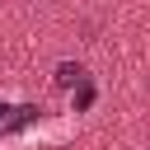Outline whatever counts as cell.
Segmentation results:
<instances>
[{
    "label": "cell",
    "mask_w": 150,
    "mask_h": 150,
    "mask_svg": "<svg viewBox=\"0 0 150 150\" xmlns=\"http://www.w3.org/2000/svg\"><path fill=\"white\" fill-rule=\"evenodd\" d=\"M52 80H56V84H61V89H75V84H80V80H84V66H75V61H61V66H56V75H52Z\"/></svg>",
    "instance_id": "1"
},
{
    "label": "cell",
    "mask_w": 150,
    "mask_h": 150,
    "mask_svg": "<svg viewBox=\"0 0 150 150\" xmlns=\"http://www.w3.org/2000/svg\"><path fill=\"white\" fill-rule=\"evenodd\" d=\"M89 103H94V84L80 80V89H75V108H89Z\"/></svg>",
    "instance_id": "2"
},
{
    "label": "cell",
    "mask_w": 150,
    "mask_h": 150,
    "mask_svg": "<svg viewBox=\"0 0 150 150\" xmlns=\"http://www.w3.org/2000/svg\"><path fill=\"white\" fill-rule=\"evenodd\" d=\"M5 112H9V108H5V103H0V117H5Z\"/></svg>",
    "instance_id": "3"
}]
</instances>
